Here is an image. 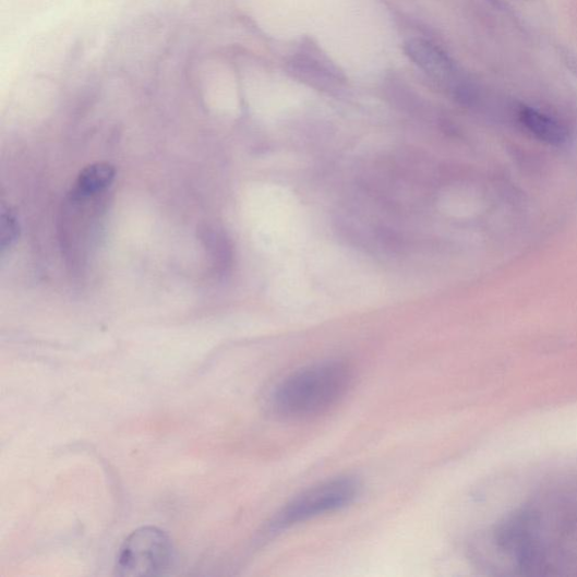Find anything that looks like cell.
Returning <instances> with one entry per match:
<instances>
[{
    "instance_id": "obj_1",
    "label": "cell",
    "mask_w": 577,
    "mask_h": 577,
    "mask_svg": "<svg viewBox=\"0 0 577 577\" xmlns=\"http://www.w3.org/2000/svg\"><path fill=\"white\" fill-rule=\"evenodd\" d=\"M352 381V370L345 362L305 366L277 386L271 396V406L278 416L288 419L317 416L341 400Z\"/></svg>"
},
{
    "instance_id": "obj_2",
    "label": "cell",
    "mask_w": 577,
    "mask_h": 577,
    "mask_svg": "<svg viewBox=\"0 0 577 577\" xmlns=\"http://www.w3.org/2000/svg\"><path fill=\"white\" fill-rule=\"evenodd\" d=\"M172 539L159 528L142 527L121 545L116 560V574L124 577L161 576L175 565Z\"/></svg>"
},
{
    "instance_id": "obj_3",
    "label": "cell",
    "mask_w": 577,
    "mask_h": 577,
    "mask_svg": "<svg viewBox=\"0 0 577 577\" xmlns=\"http://www.w3.org/2000/svg\"><path fill=\"white\" fill-rule=\"evenodd\" d=\"M360 485L352 479H336L312 488L293 498L277 517L274 527L285 529L352 504Z\"/></svg>"
},
{
    "instance_id": "obj_4",
    "label": "cell",
    "mask_w": 577,
    "mask_h": 577,
    "mask_svg": "<svg viewBox=\"0 0 577 577\" xmlns=\"http://www.w3.org/2000/svg\"><path fill=\"white\" fill-rule=\"evenodd\" d=\"M404 50L429 79L448 89L455 98L470 87L455 61L435 44L411 39L405 43Z\"/></svg>"
},
{
    "instance_id": "obj_5",
    "label": "cell",
    "mask_w": 577,
    "mask_h": 577,
    "mask_svg": "<svg viewBox=\"0 0 577 577\" xmlns=\"http://www.w3.org/2000/svg\"><path fill=\"white\" fill-rule=\"evenodd\" d=\"M288 72L292 77L320 88H330L345 81L338 67L313 45L303 44L288 63Z\"/></svg>"
},
{
    "instance_id": "obj_6",
    "label": "cell",
    "mask_w": 577,
    "mask_h": 577,
    "mask_svg": "<svg viewBox=\"0 0 577 577\" xmlns=\"http://www.w3.org/2000/svg\"><path fill=\"white\" fill-rule=\"evenodd\" d=\"M520 121L541 142L561 145L567 140V130L563 124L533 109H522L520 111Z\"/></svg>"
},
{
    "instance_id": "obj_7",
    "label": "cell",
    "mask_w": 577,
    "mask_h": 577,
    "mask_svg": "<svg viewBox=\"0 0 577 577\" xmlns=\"http://www.w3.org/2000/svg\"><path fill=\"white\" fill-rule=\"evenodd\" d=\"M116 178V168L109 163H95L83 169L76 181L75 195L97 194L108 189Z\"/></svg>"
},
{
    "instance_id": "obj_8",
    "label": "cell",
    "mask_w": 577,
    "mask_h": 577,
    "mask_svg": "<svg viewBox=\"0 0 577 577\" xmlns=\"http://www.w3.org/2000/svg\"><path fill=\"white\" fill-rule=\"evenodd\" d=\"M19 232L20 227L15 215L3 207L2 216H0V248H2V251L15 243Z\"/></svg>"
}]
</instances>
